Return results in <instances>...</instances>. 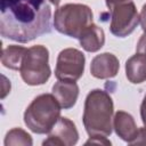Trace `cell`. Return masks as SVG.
<instances>
[{
    "instance_id": "obj_18",
    "label": "cell",
    "mask_w": 146,
    "mask_h": 146,
    "mask_svg": "<svg viewBox=\"0 0 146 146\" xmlns=\"http://www.w3.org/2000/svg\"><path fill=\"white\" fill-rule=\"evenodd\" d=\"M136 51L146 57V32H144V34H141V36L139 38V40L137 42Z\"/></svg>"
},
{
    "instance_id": "obj_21",
    "label": "cell",
    "mask_w": 146,
    "mask_h": 146,
    "mask_svg": "<svg viewBox=\"0 0 146 146\" xmlns=\"http://www.w3.org/2000/svg\"><path fill=\"white\" fill-rule=\"evenodd\" d=\"M3 79V86H2V94H1V98H5L6 95L10 91V81L7 80L6 76H2Z\"/></svg>"
},
{
    "instance_id": "obj_8",
    "label": "cell",
    "mask_w": 146,
    "mask_h": 146,
    "mask_svg": "<svg viewBox=\"0 0 146 146\" xmlns=\"http://www.w3.org/2000/svg\"><path fill=\"white\" fill-rule=\"evenodd\" d=\"M79 140V132L73 121L60 116L51 130L48 132V138L42 143L43 145L52 146H72Z\"/></svg>"
},
{
    "instance_id": "obj_16",
    "label": "cell",
    "mask_w": 146,
    "mask_h": 146,
    "mask_svg": "<svg viewBox=\"0 0 146 146\" xmlns=\"http://www.w3.org/2000/svg\"><path fill=\"white\" fill-rule=\"evenodd\" d=\"M130 145H146V127L138 128L137 136Z\"/></svg>"
},
{
    "instance_id": "obj_3",
    "label": "cell",
    "mask_w": 146,
    "mask_h": 146,
    "mask_svg": "<svg viewBox=\"0 0 146 146\" xmlns=\"http://www.w3.org/2000/svg\"><path fill=\"white\" fill-rule=\"evenodd\" d=\"M60 108L52 94H41L26 107L24 123L34 133H48L60 117Z\"/></svg>"
},
{
    "instance_id": "obj_6",
    "label": "cell",
    "mask_w": 146,
    "mask_h": 146,
    "mask_svg": "<svg viewBox=\"0 0 146 146\" xmlns=\"http://www.w3.org/2000/svg\"><path fill=\"white\" fill-rule=\"evenodd\" d=\"M111 10L110 31L117 38H125L131 34L139 23L137 8L131 0L115 5Z\"/></svg>"
},
{
    "instance_id": "obj_10",
    "label": "cell",
    "mask_w": 146,
    "mask_h": 146,
    "mask_svg": "<svg viewBox=\"0 0 146 146\" xmlns=\"http://www.w3.org/2000/svg\"><path fill=\"white\" fill-rule=\"evenodd\" d=\"M113 129L115 133L128 144H131L135 140L138 132V128L133 116L124 111H117L114 114Z\"/></svg>"
},
{
    "instance_id": "obj_7",
    "label": "cell",
    "mask_w": 146,
    "mask_h": 146,
    "mask_svg": "<svg viewBox=\"0 0 146 146\" xmlns=\"http://www.w3.org/2000/svg\"><path fill=\"white\" fill-rule=\"evenodd\" d=\"M86 57L75 48L63 49L57 57L55 76L60 81H78L84 72Z\"/></svg>"
},
{
    "instance_id": "obj_2",
    "label": "cell",
    "mask_w": 146,
    "mask_h": 146,
    "mask_svg": "<svg viewBox=\"0 0 146 146\" xmlns=\"http://www.w3.org/2000/svg\"><path fill=\"white\" fill-rule=\"evenodd\" d=\"M114 104L110 94L103 89L91 90L84 100L82 122L90 137H108L113 130Z\"/></svg>"
},
{
    "instance_id": "obj_5",
    "label": "cell",
    "mask_w": 146,
    "mask_h": 146,
    "mask_svg": "<svg viewBox=\"0 0 146 146\" xmlns=\"http://www.w3.org/2000/svg\"><path fill=\"white\" fill-rule=\"evenodd\" d=\"M21 76L29 86L44 84L50 78L51 71L49 66V51L42 44H36L27 48L23 58Z\"/></svg>"
},
{
    "instance_id": "obj_17",
    "label": "cell",
    "mask_w": 146,
    "mask_h": 146,
    "mask_svg": "<svg viewBox=\"0 0 146 146\" xmlns=\"http://www.w3.org/2000/svg\"><path fill=\"white\" fill-rule=\"evenodd\" d=\"M88 144H98V145H111V141L107 139V137H104V136H94V137H90L87 141H86V145Z\"/></svg>"
},
{
    "instance_id": "obj_19",
    "label": "cell",
    "mask_w": 146,
    "mask_h": 146,
    "mask_svg": "<svg viewBox=\"0 0 146 146\" xmlns=\"http://www.w3.org/2000/svg\"><path fill=\"white\" fill-rule=\"evenodd\" d=\"M139 22H140V26H141L143 31L146 32V3L141 8V11L139 15Z\"/></svg>"
},
{
    "instance_id": "obj_4",
    "label": "cell",
    "mask_w": 146,
    "mask_h": 146,
    "mask_svg": "<svg viewBox=\"0 0 146 146\" xmlns=\"http://www.w3.org/2000/svg\"><path fill=\"white\" fill-rule=\"evenodd\" d=\"M92 24V10L83 3L63 5L56 9L54 15L55 30L60 34L78 40Z\"/></svg>"
},
{
    "instance_id": "obj_12",
    "label": "cell",
    "mask_w": 146,
    "mask_h": 146,
    "mask_svg": "<svg viewBox=\"0 0 146 146\" xmlns=\"http://www.w3.org/2000/svg\"><path fill=\"white\" fill-rule=\"evenodd\" d=\"M125 76L133 84L146 81V57L144 55L137 52L125 62Z\"/></svg>"
},
{
    "instance_id": "obj_23",
    "label": "cell",
    "mask_w": 146,
    "mask_h": 146,
    "mask_svg": "<svg viewBox=\"0 0 146 146\" xmlns=\"http://www.w3.org/2000/svg\"><path fill=\"white\" fill-rule=\"evenodd\" d=\"M54 6H58L59 5V2H60V0H49Z\"/></svg>"
},
{
    "instance_id": "obj_22",
    "label": "cell",
    "mask_w": 146,
    "mask_h": 146,
    "mask_svg": "<svg viewBox=\"0 0 146 146\" xmlns=\"http://www.w3.org/2000/svg\"><path fill=\"white\" fill-rule=\"evenodd\" d=\"M123 1H127V0H105V3H106V6H107L108 9H112L115 5L121 3V2H123Z\"/></svg>"
},
{
    "instance_id": "obj_9",
    "label": "cell",
    "mask_w": 146,
    "mask_h": 146,
    "mask_svg": "<svg viewBox=\"0 0 146 146\" xmlns=\"http://www.w3.org/2000/svg\"><path fill=\"white\" fill-rule=\"evenodd\" d=\"M120 70L117 57L111 52H103L95 56L90 64V73L96 79H111L116 76Z\"/></svg>"
},
{
    "instance_id": "obj_11",
    "label": "cell",
    "mask_w": 146,
    "mask_h": 146,
    "mask_svg": "<svg viewBox=\"0 0 146 146\" xmlns=\"http://www.w3.org/2000/svg\"><path fill=\"white\" fill-rule=\"evenodd\" d=\"M57 102L59 103L60 107L64 110L72 108L79 97V86L75 81H60L58 80L52 86L51 92Z\"/></svg>"
},
{
    "instance_id": "obj_15",
    "label": "cell",
    "mask_w": 146,
    "mask_h": 146,
    "mask_svg": "<svg viewBox=\"0 0 146 146\" xmlns=\"http://www.w3.org/2000/svg\"><path fill=\"white\" fill-rule=\"evenodd\" d=\"M3 143H5V146H10V145L31 146L33 144V140H32V137L25 130L21 128H14L7 132Z\"/></svg>"
},
{
    "instance_id": "obj_14",
    "label": "cell",
    "mask_w": 146,
    "mask_h": 146,
    "mask_svg": "<svg viewBox=\"0 0 146 146\" xmlns=\"http://www.w3.org/2000/svg\"><path fill=\"white\" fill-rule=\"evenodd\" d=\"M26 50L27 48L22 46H17V44L8 46L2 50V55H1L2 65L10 70H19Z\"/></svg>"
},
{
    "instance_id": "obj_13",
    "label": "cell",
    "mask_w": 146,
    "mask_h": 146,
    "mask_svg": "<svg viewBox=\"0 0 146 146\" xmlns=\"http://www.w3.org/2000/svg\"><path fill=\"white\" fill-rule=\"evenodd\" d=\"M79 42L81 47L88 52L98 51L105 43V33L102 27L96 24L90 25V27L80 36Z\"/></svg>"
},
{
    "instance_id": "obj_1",
    "label": "cell",
    "mask_w": 146,
    "mask_h": 146,
    "mask_svg": "<svg viewBox=\"0 0 146 146\" xmlns=\"http://www.w3.org/2000/svg\"><path fill=\"white\" fill-rule=\"evenodd\" d=\"M51 32V8L47 0H0V34L30 42Z\"/></svg>"
},
{
    "instance_id": "obj_20",
    "label": "cell",
    "mask_w": 146,
    "mask_h": 146,
    "mask_svg": "<svg viewBox=\"0 0 146 146\" xmlns=\"http://www.w3.org/2000/svg\"><path fill=\"white\" fill-rule=\"evenodd\" d=\"M140 117H141L144 125L146 127V94H145L143 102H141V105H140Z\"/></svg>"
}]
</instances>
